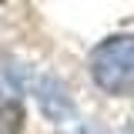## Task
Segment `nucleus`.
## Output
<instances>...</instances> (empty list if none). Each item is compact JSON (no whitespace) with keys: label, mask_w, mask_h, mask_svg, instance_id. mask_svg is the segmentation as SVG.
I'll list each match as a JSON object with an SVG mask.
<instances>
[{"label":"nucleus","mask_w":134,"mask_h":134,"mask_svg":"<svg viewBox=\"0 0 134 134\" xmlns=\"http://www.w3.org/2000/svg\"><path fill=\"white\" fill-rule=\"evenodd\" d=\"M91 77L107 94L134 91V34H114L91 50Z\"/></svg>","instance_id":"obj_1"},{"label":"nucleus","mask_w":134,"mask_h":134,"mask_svg":"<svg viewBox=\"0 0 134 134\" xmlns=\"http://www.w3.org/2000/svg\"><path fill=\"white\" fill-rule=\"evenodd\" d=\"M37 100H40V107H44V114H47L50 121H67V117H74L70 94L64 91V84L54 81V77H44V81L37 84Z\"/></svg>","instance_id":"obj_2"},{"label":"nucleus","mask_w":134,"mask_h":134,"mask_svg":"<svg viewBox=\"0 0 134 134\" xmlns=\"http://www.w3.org/2000/svg\"><path fill=\"white\" fill-rule=\"evenodd\" d=\"M24 127V107L17 100L0 104V134H20Z\"/></svg>","instance_id":"obj_3"}]
</instances>
